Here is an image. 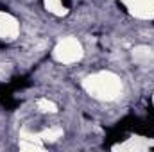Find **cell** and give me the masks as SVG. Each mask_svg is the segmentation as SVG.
I'll return each mask as SVG.
<instances>
[{"mask_svg": "<svg viewBox=\"0 0 154 152\" xmlns=\"http://www.w3.org/2000/svg\"><path fill=\"white\" fill-rule=\"evenodd\" d=\"M14 90L9 84H0V104L5 109H14L18 106V100L14 99Z\"/></svg>", "mask_w": 154, "mask_h": 152, "instance_id": "6da1fadb", "label": "cell"}, {"mask_svg": "<svg viewBox=\"0 0 154 152\" xmlns=\"http://www.w3.org/2000/svg\"><path fill=\"white\" fill-rule=\"evenodd\" d=\"M14 91H18V90H22V88H25V86H29V77L22 75V77H14L11 82H7Z\"/></svg>", "mask_w": 154, "mask_h": 152, "instance_id": "7a4b0ae2", "label": "cell"}, {"mask_svg": "<svg viewBox=\"0 0 154 152\" xmlns=\"http://www.w3.org/2000/svg\"><path fill=\"white\" fill-rule=\"evenodd\" d=\"M147 114H149V123H152V125H154V108H152V106H149V108H147Z\"/></svg>", "mask_w": 154, "mask_h": 152, "instance_id": "3957f363", "label": "cell"}, {"mask_svg": "<svg viewBox=\"0 0 154 152\" xmlns=\"http://www.w3.org/2000/svg\"><path fill=\"white\" fill-rule=\"evenodd\" d=\"M63 4H65V7H70V0H61Z\"/></svg>", "mask_w": 154, "mask_h": 152, "instance_id": "277c9868", "label": "cell"}]
</instances>
